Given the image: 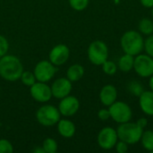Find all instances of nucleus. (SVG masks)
<instances>
[{"label": "nucleus", "mask_w": 153, "mask_h": 153, "mask_svg": "<svg viewBox=\"0 0 153 153\" xmlns=\"http://www.w3.org/2000/svg\"><path fill=\"white\" fill-rule=\"evenodd\" d=\"M134 70L142 78H150L153 74V57L149 55L139 54L134 56Z\"/></svg>", "instance_id": "7"}, {"label": "nucleus", "mask_w": 153, "mask_h": 153, "mask_svg": "<svg viewBox=\"0 0 153 153\" xmlns=\"http://www.w3.org/2000/svg\"><path fill=\"white\" fill-rule=\"evenodd\" d=\"M117 89L112 84H107L100 91V100L103 106L108 108L117 100Z\"/></svg>", "instance_id": "14"}, {"label": "nucleus", "mask_w": 153, "mask_h": 153, "mask_svg": "<svg viewBox=\"0 0 153 153\" xmlns=\"http://www.w3.org/2000/svg\"><path fill=\"white\" fill-rule=\"evenodd\" d=\"M79 108H80L79 100L75 96H72V95H68L61 99L58 105V110L61 116H64L65 117L74 116L78 112Z\"/></svg>", "instance_id": "11"}, {"label": "nucleus", "mask_w": 153, "mask_h": 153, "mask_svg": "<svg viewBox=\"0 0 153 153\" xmlns=\"http://www.w3.org/2000/svg\"><path fill=\"white\" fill-rule=\"evenodd\" d=\"M116 152L117 153H126L128 152V149H129V144L126 143V142L124 141H121V140H118L117 143H116L115 145V148Z\"/></svg>", "instance_id": "29"}, {"label": "nucleus", "mask_w": 153, "mask_h": 153, "mask_svg": "<svg viewBox=\"0 0 153 153\" xmlns=\"http://www.w3.org/2000/svg\"><path fill=\"white\" fill-rule=\"evenodd\" d=\"M118 136L117 133V129L106 126L102 128L97 136V143L99 146L105 151H109L115 148L116 143L118 141Z\"/></svg>", "instance_id": "8"}, {"label": "nucleus", "mask_w": 153, "mask_h": 153, "mask_svg": "<svg viewBox=\"0 0 153 153\" xmlns=\"http://www.w3.org/2000/svg\"><path fill=\"white\" fill-rule=\"evenodd\" d=\"M98 117L101 121H108L110 118V113L108 108H101L98 112Z\"/></svg>", "instance_id": "30"}, {"label": "nucleus", "mask_w": 153, "mask_h": 153, "mask_svg": "<svg viewBox=\"0 0 153 153\" xmlns=\"http://www.w3.org/2000/svg\"><path fill=\"white\" fill-rule=\"evenodd\" d=\"M68 2L70 6L74 10L77 12H81L87 8L90 0H68Z\"/></svg>", "instance_id": "25"}, {"label": "nucleus", "mask_w": 153, "mask_h": 153, "mask_svg": "<svg viewBox=\"0 0 153 153\" xmlns=\"http://www.w3.org/2000/svg\"><path fill=\"white\" fill-rule=\"evenodd\" d=\"M32 152H34V153H45V152H44V150H43V148H42V147H39V148H36V149H34V150L32 151Z\"/></svg>", "instance_id": "33"}, {"label": "nucleus", "mask_w": 153, "mask_h": 153, "mask_svg": "<svg viewBox=\"0 0 153 153\" xmlns=\"http://www.w3.org/2000/svg\"><path fill=\"white\" fill-rule=\"evenodd\" d=\"M30 93L34 100L40 103H46L49 101L53 97L51 87L48 86L47 82L38 81L30 87Z\"/></svg>", "instance_id": "10"}, {"label": "nucleus", "mask_w": 153, "mask_h": 153, "mask_svg": "<svg viewBox=\"0 0 153 153\" xmlns=\"http://www.w3.org/2000/svg\"><path fill=\"white\" fill-rule=\"evenodd\" d=\"M134 56L129 54H124L117 61V67L124 73H128L134 69Z\"/></svg>", "instance_id": "18"}, {"label": "nucleus", "mask_w": 153, "mask_h": 153, "mask_svg": "<svg viewBox=\"0 0 153 153\" xmlns=\"http://www.w3.org/2000/svg\"><path fill=\"white\" fill-rule=\"evenodd\" d=\"M0 92H1V90H0Z\"/></svg>", "instance_id": "36"}, {"label": "nucleus", "mask_w": 153, "mask_h": 153, "mask_svg": "<svg viewBox=\"0 0 153 153\" xmlns=\"http://www.w3.org/2000/svg\"><path fill=\"white\" fill-rule=\"evenodd\" d=\"M136 124L141 127V128H143V130L147 127V126H148V119L146 118V117H141V118H139L137 121H136Z\"/></svg>", "instance_id": "31"}, {"label": "nucleus", "mask_w": 153, "mask_h": 153, "mask_svg": "<svg viewBox=\"0 0 153 153\" xmlns=\"http://www.w3.org/2000/svg\"><path fill=\"white\" fill-rule=\"evenodd\" d=\"M140 3L145 8L153 7V0H140Z\"/></svg>", "instance_id": "32"}, {"label": "nucleus", "mask_w": 153, "mask_h": 153, "mask_svg": "<svg viewBox=\"0 0 153 153\" xmlns=\"http://www.w3.org/2000/svg\"><path fill=\"white\" fill-rule=\"evenodd\" d=\"M20 80L22 81V84H24L25 86H28V87L32 86L37 82L36 77L34 75V73L30 72V71H23L22 75H21Z\"/></svg>", "instance_id": "23"}, {"label": "nucleus", "mask_w": 153, "mask_h": 153, "mask_svg": "<svg viewBox=\"0 0 153 153\" xmlns=\"http://www.w3.org/2000/svg\"><path fill=\"white\" fill-rule=\"evenodd\" d=\"M57 126V132L58 134L64 138H72L76 132V127L74 122L69 119H60Z\"/></svg>", "instance_id": "16"}, {"label": "nucleus", "mask_w": 153, "mask_h": 153, "mask_svg": "<svg viewBox=\"0 0 153 153\" xmlns=\"http://www.w3.org/2000/svg\"><path fill=\"white\" fill-rule=\"evenodd\" d=\"M73 89L72 82L67 78L61 77L54 81L51 85L52 96L56 99L61 100L68 95H70Z\"/></svg>", "instance_id": "13"}, {"label": "nucleus", "mask_w": 153, "mask_h": 153, "mask_svg": "<svg viewBox=\"0 0 153 153\" xmlns=\"http://www.w3.org/2000/svg\"><path fill=\"white\" fill-rule=\"evenodd\" d=\"M36 119L43 126L49 127L56 125L61 119V114L57 108L46 104L41 106L36 112Z\"/></svg>", "instance_id": "4"}, {"label": "nucleus", "mask_w": 153, "mask_h": 153, "mask_svg": "<svg viewBox=\"0 0 153 153\" xmlns=\"http://www.w3.org/2000/svg\"><path fill=\"white\" fill-rule=\"evenodd\" d=\"M70 56V49L65 44L56 45L48 54V60L56 66H60L67 62Z\"/></svg>", "instance_id": "12"}, {"label": "nucleus", "mask_w": 153, "mask_h": 153, "mask_svg": "<svg viewBox=\"0 0 153 153\" xmlns=\"http://www.w3.org/2000/svg\"><path fill=\"white\" fill-rule=\"evenodd\" d=\"M151 9H152V10H151V14H152V16L153 17V7H152Z\"/></svg>", "instance_id": "35"}, {"label": "nucleus", "mask_w": 153, "mask_h": 153, "mask_svg": "<svg viewBox=\"0 0 153 153\" xmlns=\"http://www.w3.org/2000/svg\"><path fill=\"white\" fill-rule=\"evenodd\" d=\"M23 72V65L21 60L13 55H4L0 57V76L7 82L20 80Z\"/></svg>", "instance_id": "1"}, {"label": "nucleus", "mask_w": 153, "mask_h": 153, "mask_svg": "<svg viewBox=\"0 0 153 153\" xmlns=\"http://www.w3.org/2000/svg\"><path fill=\"white\" fill-rule=\"evenodd\" d=\"M45 153H55L57 151V143L53 138H46L41 146Z\"/></svg>", "instance_id": "24"}, {"label": "nucleus", "mask_w": 153, "mask_h": 153, "mask_svg": "<svg viewBox=\"0 0 153 153\" xmlns=\"http://www.w3.org/2000/svg\"><path fill=\"white\" fill-rule=\"evenodd\" d=\"M108 110L110 113V118L118 125L131 121L133 117V110L131 107L127 103L121 100H117L114 102L108 107Z\"/></svg>", "instance_id": "6"}, {"label": "nucleus", "mask_w": 153, "mask_h": 153, "mask_svg": "<svg viewBox=\"0 0 153 153\" xmlns=\"http://www.w3.org/2000/svg\"><path fill=\"white\" fill-rule=\"evenodd\" d=\"M143 50L147 55L153 57V34L149 35L147 39H144V48Z\"/></svg>", "instance_id": "26"}, {"label": "nucleus", "mask_w": 153, "mask_h": 153, "mask_svg": "<svg viewBox=\"0 0 153 153\" xmlns=\"http://www.w3.org/2000/svg\"><path fill=\"white\" fill-rule=\"evenodd\" d=\"M127 89L129 91V92L135 96V97H140L142 95V93L144 91V88L143 86V84L141 82H139L138 81H132L128 83Z\"/></svg>", "instance_id": "22"}, {"label": "nucleus", "mask_w": 153, "mask_h": 153, "mask_svg": "<svg viewBox=\"0 0 153 153\" xmlns=\"http://www.w3.org/2000/svg\"><path fill=\"white\" fill-rule=\"evenodd\" d=\"M87 55L91 64L95 65H101L108 59V48L104 41L94 40L89 45Z\"/></svg>", "instance_id": "5"}, {"label": "nucleus", "mask_w": 153, "mask_h": 153, "mask_svg": "<svg viewBox=\"0 0 153 153\" xmlns=\"http://www.w3.org/2000/svg\"><path fill=\"white\" fill-rule=\"evenodd\" d=\"M149 87H150V90L153 91V74L150 77V80H149Z\"/></svg>", "instance_id": "34"}, {"label": "nucleus", "mask_w": 153, "mask_h": 153, "mask_svg": "<svg viewBox=\"0 0 153 153\" xmlns=\"http://www.w3.org/2000/svg\"><path fill=\"white\" fill-rule=\"evenodd\" d=\"M143 129L141 128L136 122H126L119 124L117 128L118 139L126 142L129 145L136 144L141 141Z\"/></svg>", "instance_id": "3"}, {"label": "nucleus", "mask_w": 153, "mask_h": 153, "mask_svg": "<svg viewBox=\"0 0 153 153\" xmlns=\"http://www.w3.org/2000/svg\"><path fill=\"white\" fill-rule=\"evenodd\" d=\"M84 67L82 65L74 64L68 67L66 71V78L72 82L80 81L84 75Z\"/></svg>", "instance_id": "17"}, {"label": "nucleus", "mask_w": 153, "mask_h": 153, "mask_svg": "<svg viewBox=\"0 0 153 153\" xmlns=\"http://www.w3.org/2000/svg\"><path fill=\"white\" fill-rule=\"evenodd\" d=\"M9 49V43L5 37L0 35V57L7 54Z\"/></svg>", "instance_id": "28"}, {"label": "nucleus", "mask_w": 153, "mask_h": 153, "mask_svg": "<svg viewBox=\"0 0 153 153\" xmlns=\"http://www.w3.org/2000/svg\"><path fill=\"white\" fill-rule=\"evenodd\" d=\"M13 152V144L6 139H0V153H12Z\"/></svg>", "instance_id": "27"}, {"label": "nucleus", "mask_w": 153, "mask_h": 153, "mask_svg": "<svg viewBox=\"0 0 153 153\" xmlns=\"http://www.w3.org/2000/svg\"><path fill=\"white\" fill-rule=\"evenodd\" d=\"M141 143L144 150L149 152H153V131L152 130H143L142 137H141Z\"/></svg>", "instance_id": "19"}, {"label": "nucleus", "mask_w": 153, "mask_h": 153, "mask_svg": "<svg viewBox=\"0 0 153 153\" xmlns=\"http://www.w3.org/2000/svg\"><path fill=\"white\" fill-rule=\"evenodd\" d=\"M138 30L143 35L153 34V21L150 18H143L138 23Z\"/></svg>", "instance_id": "20"}, {"label": "nucleus", "mask_w": 153, "mask_h": 153, "mask_svg": "<svg viewBox=\"0 0 153 153\" xmlns=\"http://www.w3.org/2000/svg\"><path fill=\"white\" fill-rule=\"evenodd\" d=\"M101 68H102V71L104 72V74L108 76L115 75L118 70L117 64H116L114 61H111L108 59L101 65Z\"/></svg>", "instance_id": "21"}, {"label": "nucleus", "mask_w": 153, "mask_h": 153, "mask_svg": "<svg viewBox=\"0 0 153 153\" xmlns=\"http://www.w3.org/2000/svg\"><path fill=\"white\" fill-rule=\"evenodd\" d=\"M139 106L141 110L148 117H153V91H144L139 97Z\"/></svg>", "instance_id": "15"}, {"label": "nucleus", "mask_w": 153, "mask_h": 153, "mask_svg": "<svg viewBox=\"0 0 153 153\" xmlns=\"http://www.w3.org/2000/svg\"><path fill=\"white\" fill-rule=\"evenodd\" d=\"M57 68L49 60H41L34 67V75L38 82H48L56 74Z\"/></svg>", "instance_id": "9"}, {"label": "nucleus", "mask_w": 153, "mask_h": 153, "mask_svg": "<svg viewBox=\"0 0 153 153\" xmlns=\"http://www.w3.org/2000/svg\"><path fill=\"white\" fill-rule=\"evenodd\" d=\"M120 45L124 53L135 56L143 51L144 38L139 30H130L122 35Z\"/></svg>", "instance_id": "2"}]
</instances>
